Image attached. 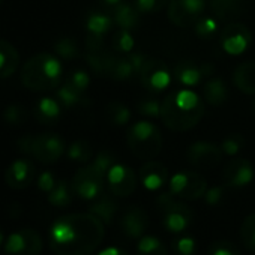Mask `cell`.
<instances>
[{
	"instance_id": "cell-1",
	"label": "cell",
	"mask_w": 255,
	"mask_h": 255,
	"mask_svg": "<svg viewBox=\"0 0 255 255\" xmlns=\"http://www.w3.org/2000/svg\"><path fill=\"white\" fill-rule=\"evenodd\" d=\"M104 225L90 212L63 215L50 230V248L56 255H90L104 240Z\"/></svg>"
},
{
	"instance_id": "cell-2",
	"label": "cell",
	"mask_w": 255,
	"mask_h": 255,
	"mask_svg": "<svg viewBox=\"0 0 255 255\" xmlns=\"http://www.w3.org/2000/svg\"><path fill=\"white\" fill-rule=\"evenodd\" d=\"M204 99L189 89L170 92L161 104V119L168 129L186 132L204 116Z\"/></svg>"
},
{
	"instance_id": "cell-3",
	"label": "cell",
	"mask_w": 255,
	"mask_h": 255,
	"mask_svg": "<svg viewBox=\"0 0 255 255\" xmlns=\"http://www.w3.org/2000/svg\"><path fill=\"white\" fill-rule=\"evenodd\" d=\"M63 74L59 59L48 53L36 54L29 59L21 69L23 84L33 92H45L60 84Z\"/></svg>"
},
{
	"instance_id": "cell-4",
	"label": "cell",
	"mask_w": 255,
	"mask_h": 255,
	"mask_svg": "<svg viewBox=\"0 0 255 255\" xmlns=\"http://www.w3.org/2000/svg\"><path fill=\"white\" fill-rule=\"evenodd\" d=\"M126 143L131 152L140 158L150 161L162 150V135L159 128L153 122H135L126 134Z\"/></svg>"
},
{
	"instance_id": "cell-5",
	"label": "cell",
	"mask_w": 255,
	"mask_h": 255,
	"mask_svg": "<svg viewBox=\"0 0 255 255\" xmlns=\"http://www.w3.org/2000/svg\"><path fill=\"white\" fill-rule=\"evenodd\" d=\"M156 206L162 215L165 228L171 233L185 231L194 221V210L171 192L161 194L156 200Z\"/></svg>"
},
{
	"instance_id": "cell-6",
	"label": "cell",
	"mask_w": 255,
	"mask_h": 255,
	"mask_svg": "<svg viewBox=\"0 0 255 255\" xmlns=\"http://www.w3.org/2000/svg\"><path fill=\"white\" fill-rule=\"evenodd\" d=\"M105 179L107 176L99 168H96L93 164H89L75 173L71 186L74 189V194L80 198L95 200L99 194H102Z\"/></svg>"
},
{
	"instance_id": "cell-7",
	"label": "cell",
	"mask_w": 255,
	"mask_h": 255,
	"mask_svg": "<svg viewBox=\"0 0 255 255\" xmlns=\"http://www.w3.org/2000/svg\"><path fill=\"white\" fill-rule=\"evenodd\" d=\"M168 183L170 192L182 200H200L207 191V180L195 171H179Z\"/></svg>"
},
{
	"instance_id": "cell-8",
	"label": "cell",
	"mask_w": 255,
	"mask_h": 255,
	"mask_svg": "<svg viewBox=\"0 0 255 255\" xmlns=\"http://www.w3.org/2000/svg\"><path fill=\"white\" fill-rule=\"evenodd\" d=\"M206 0H170L168 18L177 27L194 26L204 14Z\"/></svg>"
},
{
	"instance_id": "cell-9",
	"label": "cell",
	"mask_w": 255,
	"mask_h": 255,
	"mask_svg": "<svg viewBox=\"0 0 255 255\" xmlns=\"http://www.w3.org/2000/svg\"><path fill=\"white\" fill-rule=\"evenodd\" d=\"M138 77L143 87L152 93H159L165 90L171 83V74L167 63L161 59L150 57V56L146 60L144 66L141 68Z\"/></svg>"
},
{
	"instance_id": "cell-10",
	"label": "cell",
	"mask_w": 255,
	"mask_h": 255,
	"mask_svg": "<svg viewBox=\"0 0 255 255\" xmlns=\"http://www.w3.org/2000/svg\"><path fill=\"white\" fill-rule=\"evenodd\" d=\"M252 42V35L245 24L228 23L219 33L221 48L230 56H240Z\"/></svg>"
},
{
	"instance_id": "cell-11",
	"label": "cell",
	"mask_w": 255,
	"mask_h": 255,
	"mask_svg": "<svg viewBox=\"0 0 255 255\" xmlns=\"http://www.w3.org/2000/svg\"><path fill=\"white\" fill-rule=\"evenodd\" d=\"M42 246V237L36 230L23 228L8 237L5 251L9 255H39Z\"/></svg>"
},
{
	"instance_id": "cell-12",
	"label": "cell",
	"mask_w": 255,
	"mask_h": 255,
	"mask_svg": "<svg viewBox=\"0 0 255 255\" xmlns=\"http://www.w3.org/2000/svg\"><path fill=\"white\" fill-rule=\"evenodd\" d=\"M65 152V141L51 132L33 135L30 156L38 159L42 164H54L57 162Z\"/></svg>"
},
{
	"instance_id": "cell-13",
	"label": "cell",
	"mask_w": 255,
	"mask_h": 255,
	"mask_svg": "<svg viewBox=\"0 0 255 255\" xmlns=\"http://www.w3.org/2000/svg\"><path fill=\"white\" fill-rule=\"evenodd\" d=\"M137 174L132 168L123 164H114L107 174V185L110 194L114 197H129L137 189Z\"/></svg>"
},
{
	"instance_id": "cell-14",
	"label": "cell",
	"mask_w": 255,
	"mask_h": 255,
	"mask_svg": "<svg viewBox=\"0 0 255 255\" xmlns=\"http://www.w3.org/2000/svg\"><path fill=\"white\" fill-rule=\"evenodd\" d=\"M221 146H216L209 141H195L188 147L186 158L191 165L200 170H212L218 167L222 159Z\"/></svg>"
},
{
	"instance_id": "cell-15",
	"label": "cell",
	"mask_w": 255,
	"mask_h": 255,
	"mask_svg": "<svg viewBox=\"0 0 255 255\" xmlns=\"http://www.w3.org/2000/svg\"><path fill=\"white\" fill-rule=\"evenodd\" d=\"M119 224L128 239H141L149 227V215L140 206H129L123 210Z\"/></svg>"
},
{
	"instance_id": "cell-16",
	"label": "cell",
	"mask_w": 255,
	"mask_h": 255,
	"mask_svg": "<svg viewBox=\"0 0 255 255\" xmlns=\"http://www.w3.org/2000/svg\"><path fill=\"white\" fill-rule=\"evenodd\" d=\"M254 179V168L248 159L236 158L222 170V182L227 188H243Z\"/></svg>"
},
{
	"instance_id": "cell-17",
	"label": "cell",
	"mask_w": 255,
	"mask_h": 255,
	"mask_svg": "<svg viewBox=\"0 0 255 255\" xmlns=\"http://www.w3.org/2000/svg\"><path fill=\"white\" fill-rule=\"evenodd\" d=\"M213 74V65H198L192 60H180L173 68V75L185 87H194L201 83L204 77Z\"/></svg>"
},
{
	"instance_id": "cell-18",
	"label": "cell",
	"mask_w": 255,
	"mask_h": 255,
	"mask_svg": "<svg viewBox=\"0 0 255 255\" xmlns=\"http://www.w3.org/2000/svg\"><path fill=\"white\" fill-rule=\"evenodd\" d=\"M140 180L149 191H158L170 182L168 168L158 161H147L140 168Z\"/></svg>"
},
{
	"instance_id": "cell-19",
	"label": "cell",
	"mask_w": 255,
	"mask_h": 255,
	"mask_svg": "<svg viewBox=\"0 0 255 255\" xmlns=\"http://www.w3.org/2000/svg\"><path fill=\"white\" fill-rule=\"evenodd\" d=\"M35 165L29 159H18L6 170V183L12 189H26L35 179Z\"/></svg>"
},
{
	"instance_id": "cell-20",
	"label": "cell",
	"mask_w": 255,
	"mask_h": 255,
	"mask_svg": "<svg viewBox=\"0 0 255 255\" xmlns=\"http://www.w3.org/2000/svg\"><path fill=\"white\" fill-rule=\"evenodd\" d=\"M141 15L143 14L137 9V6L134 3H128V2H122L111 12L114 24L122 30H129V32L140 26Z\"/></svg>"
},
{
	"instance_id": "cell-21",
	"label": "cell",
	"mask_w": 255,
	"mask_h": 255,
	"mask_svg": "<svg viewBox=\"0 0 255 255\" xmlns=\"http://www.w3.org/2000/svg\"><path fill=\"white\" fill-rule=\"evenodd\" d=\"M117 209H119V204L114 200V195L102 192L95 200H92L89 212L93 213L95 216H98L105 225H108V224L113 222V218H114Z\"/></svg>"
},
{
	"instance_id": "cell-22",
	"label": "cell",
	"mask_w": 255,
	"mask_h": 255,
	"mask_svg": "<svg viewBox=\"0 0 255 255\" xmlns=\"http://www.w3.org/2000/svg\"><path fill=\"white\" fill-rule=\"evenodd\" d=\"M209 8L215 18L231 23L242 14V0H209Z\"/></svg>"
},
{
	"instance_id": "cell-23",
	"label": "cell",
	"mask_w": 255,
	"mask_h": 255,
	"mask_svg": "<svg viewBox=\"0 0 255 255\" xmlns=\"http://www.w3.org/2000/svg\"><path fill=\"white\" fill-rule=\"evenodd\" d=\"M234 86L246 93L255 95V62H243L233 72Z\"/></svg>"
},
{
	"instance_id": "cell-24",
	"label": "cell",
	"mask_w": 255,
	"mask_h": 255,
	"mask_svg": "<svg viewBox=\"0 0 255 255\" xmlns=\"http://www.w3.org/2000/svg\"><path fill=\"white\" fill-rule=\"evenodd\" d=\"M33 114L38 122L45 125H53L60 119L62 104L53 98H42L36 102Z\"/></svg>"
},
{
	"instance_id": "cell-25",
	"label": "cell",
	"mask_w": 255,
	"mask_h": 255,
	"mask_svg": "<svg viewBox=\"0 0 255 255\" xmlns=\"http://www.w3.org/2000/svg\"><path fill=\"white\" fill-rule=\"evenodd\" d=\"M20 63L18 51L12 44L5 39H0V78L11 77Z\"/></svg>"
},
{
	"instance_id": "cell-26",
	"label": "cell",
	"mask_w": 255,
	"mask_h": 255,
	"mask_svg": "<svg viewBox=\"0 0 255 255\" xmlns=\"http://www.w3.org/2000/svg\"><path fill=\"white\" fill-rule=\"evenodd\" d=\"M228 98V87L225 81L219 77H213L203 84V99L213 105H222Z\"/></svg>"
},
{
	"instance_id": "cell-27",
	"label": "cell",
	"mask_w": 255,
	"mask_h": 255,
	"mask_svg": "<svg viewBox=\"0 0 255 255\" xmlns=\"http://www.w3.org/2000/svg\"><path fill=\"white\" fill-rule=\"evenodd\" d=\"M114 21L111 15H107L104 12H92L86 18V30L87 36H93L98 39H104L108 32L111 30Z\"/></svg>"
},
{
	"instance_id": "cell-28",
	"label": "cell",
	"mask_w": 255,
	"mask_h": 255,
	"mask_svg": "<svg viewBox=\"0 0 255 255\" xmlns=\"http://www.w3.org/2000/svg\"><path fill=\"white\" fill-rule=\"evenodd\" d=\"M114 54L108 53L105 48L102 50H86V60L90 69L99 77H108L110 66L114 60Z\"/></svg>"
},
{
	"instance_id": "cell-29",
	"label": "cell",
	"mask_w": 255,
	"mask_h": 255,
	"mask_svg": "<svg viewBox=\"0 0 255 255\" xmlns=\"http://www.w3.org/2000/svg\"><path fill=\"white\" fill-rule=\"evenodd\" d=\"M57 101L62 104L65 108H74L78 105H86L89 101L84 96V92L72 86L69 81H66L63 86L59 87L57 90Z\"/></svg>"
},
{
	"instance_id": "cell-30",
	"label": "cell",
	"mask_w": 255,
	"mask_h": 255,
	"mask_svg": "<svg viewBox=\"0 0 255 255\" xmlns=\"http://www.w3.org/2000/svg\"><path fill=\"white\" fill-rule=\"evenodd\" d=\"M132 75H137L135 68L132 65V62L129 60V57H114L110 71H108V77L117 81H125L129 80Z\"/></svg>"
},
{
	"instance_id": "cell-31",
	"label": "cell",
	"mask_w": 255,
	"mask_h": 255,
	"mask_svg": "<svg viewBox=\"0 0 255 255\" xmlns=\"http://www.w3.org/2000/svg\"><path fill=\"white\" fill-rule=\"evenodd\" d=\"M72 197H74L72 186L66 180H57L56 186L48 194V201H50V204H53L56 207H66L71 204Z\"/></svg>"
},
{
	"instance_id": "cell-32",
	"label": "cell",
	"mask_w": 255,
	"mask_h": 255,
	"mask_svg": "<svg viewBox=\"0 0 255 255\" xmlns=\"http://www.w3.org/2000/svg\"><path fill=\"white\" fill-rule=\"evenodd\" d=\"M105 114H107V119L110 120V123H113L116 126L126 125L132 117V113H131L129 107H126L125 104H122L119 101L110 102L107 105V108H105Z\"/></svg>"
},
{
	"instance_id": "cell-33",
	"label": "cell",
	"mask_w": 255,
	"mask_h": 255,
	"mask_svg": "<svg viewBox=\"0 0 255 255\" xmlns=\"http://www.w3.org/2000/svg\"><path fill=\"white\" fill-rule=\"evenodd\" d=\"M137 255H168V249L158 237L143 236L137 246Z\"/></svg>"
},
{
	"instance_id": "cell-34",
	"label": "cell",
	"mask_w": 255,
	"mask_h": 255,
	"mask_svg": "<svg viewBox=\"0 0 255 255\" xmlns=\"http://www.w3.org/2000/svg\"><path fill=\"white\" fill-rule=\"evenodd\" d=\"M134 47H135V41L129 30L119 29V32H116L114 36L111 38V48L116 53L129 54V53H132Z\"/></svg>"
},
{
	"instance_id": "cell-35",
	"label": "cell",
	"mask_w": 255,
	"mask_h": 255,
	"mask_svg": "<svg viewBox=\"0 0 255 255\" xmlns=\"http://www.w3.org/2000/svg\"><path fill=\"white\" fill-rule=\"evenodd\" d=\"M93 156V149L87 141H74L69 149H68V158L74 162H80V164H86L92 159Z\"/></svg>"
},
{
	"instance_id": "cell-36",
	"label": "cell",
	"mask_w": 255,
	"mask_h": 255,
	"mask_svg": "<svg viewBox=\"0 0 255 255\" xmlns=\"http://www.w3.org/2000/svg\"><path fill=\"white\" fill-rule=\"evenodd\" d=\"M240 240L248 251H255V213L243 219L240 225Z\"/></svg>"
},
{
	"instance_id": "cell-37",
	"label": "cell",
	"mask_w": 255,
	"mask_h": 255,
	"mask_svg": "<svg viewBox=\"0 0 255 255\" xmlns=\"http://www.w3.org/2000/svg\"><path fill=\"white\" fill-rule=\"evenodd\" d=\"M194 32L200 39H212L218 33V21L213 17H201L194 24Z\"/></svg>"
},
{
	"instance_id": "cell-38",
	"label": "cell",
	"mask_w": 255,
	"mask_h": 255,
	"mask_svg": "<svg viewBox=\"0 0 255 255\" xmlns=\"http://www.w3.org/2000/svg\"><path fill=\"white\" fill-rule=\"evenodd\" d=\"M54 51L65 60H72L80 56V48L74 38H60L54 45Z\"/></svg>"
},
{
	"instance_id": "cell-39",
	"label": "cell",
	"mask_w": 255,
	"mask_h": 255,
	"mask_svg": "<svg viewBox=\"0 0 255 255\" xmlns=\"http://www.w3.org/2000/svg\"><path fill=\"white\" fill-rule=\"evenodd\" d=\"M3 119L9 125L20 126V125L26 123V120L29 119V111H27V108L24 105L12 104V105H9V107L5 108Z\"/></svg>"
},
{
	"instance_id": "cell-40",
	"label": "cell",
	"mask_w": 255,
	"mask_h": 255,
	"mask_svg": "<svg viewBox=\"0 0 255 255\" xmlns=\"http://www.w3.org/2000/svg\"><path fill=\"white\" fill-rule=\"evenodd\" d=\"M161 104L156 98L149 96V98H143L138 104H137V110L140 114L147 116V117H161Z\"/></svg>"
},
{
	"instance_id": "cell-41",
	"label": "cell",
	"mask_w": 255,
	"mask_h": 255,
	"mask_svg": "<svg viewBox=\"0 0 255 255\" xmlns=\"http://www.w3.org/2000/svg\"><path fill=\"white\" fill-rule=\"evenodd\" d=\"M134 5L141 14L150 15L162 11L168 5V0H134Z\"/></svg>"
},
{
	"instance_id": "cell-42",
	"label": "cell",
	"mask_w": 255,
	"mask_h": 255,
	"mask_svg": "<svg viewBox=\"0 0 255 255\" xmlns=\"http://www.w3.org/2000/svg\"><path fill=\"white\" fill-rule=\"evenodd\" d=\"M243 147V138L239 134H231L221 143V150L227 156H236Z\"/></svg>"
},
{
	"instance_id": "cell-43",
	"label": "cell",
	"mask_w": 255,
	"mask_h": 255,
	"mask_svg": "<svg viewBox=\"0 0 255 255\" xmlns=\"http://www.w3.org/2000/svg\"><path fill=\"white\" fill-rule=\"evenodd\" d=\"M209 254L210 255H239V251H237V248L231 242H228V240H218V242L210 245Z\"/></svg>"
},
{
	"instance_id": "cell-44",
	"label": "cell",
	"mask_w": 255,
	"mask_h": 255,
	"mask_svg": "<svg viewBox=\"0 0 255 255\" xmlns=\"http://www.w3.org/2000/svg\"><path fill=\"white\" fill-rule=\"evenodd\" d=\"M92 164H93L96 168H99V170L107 176L108 171H110V168H111L116 162H114V158H113V155H111L110 152L102 150V152H99V153L95 156V159H93Z\"/></svg>"
},
{
	"instance_id": "cell-45",
	"label": "cell",
	"mask_w": 255,
	"mask_h": 255,
	"mask_svg": "<svg viewBox=\"0 0 255 255\" xmlns=\"http://www.w3.org/2000/svg\"><path fill=\"white\" fill-rule=\"evenodd\" d=\"M173 248L177 255H192L195 252V240L192 237H179Z\"/></svg>"
},
{
	"instance_id": "cell-46",
	"label": "cell",
	"mask_w": 255,
	"mask_h": 255,
	"mask_svg": "<svg viewBox=\"0 0 255 255\" xmlns=\"http://www.w3.org/2000/svg\"><path fill=\"white\" fill-rule=\"evenodd\" d=\"M68 81H69L72 86H75L77 89L86 92L87 87H89V83H90V77H89V74H87L86 71L77 69V71H72V72H71Z\"/></svg>"
},
{
	"instance_id": "cell-47",
	"label": "cell",
	"mask_w": 255,
	"mask_h": 255,
	"mask_svg": "<svg viewBox=\"0 0 255 255\" xmlns=\"http://www.w3.org/2000/svg\"><path fill=\"white\" fill-rule=\"evenodd\" d=\"M56 183H57V180H56L54 174L50 173V171L42 173V174L39 176V179H38V186H39V189L44 191V192H47V194H50V192L53 191V188L56 186Z\"/></svg>"
},
{
	"instance_id": "cell-48",
	"label": "cell",
	"mask_w": 255,
	"mask_h": 255,
	"mask_svg": "<svg viewBox=\"0 0 255 255\" xmlns=\"http://www.w3.org/2000/svg\"><path fill=\"white\" fill-rule=\"evenodd\" d=\"M222 197H224V189L221 186H213V188H207V191H206L203 198H204V201L207 204L216 206V204L221 203Z\"/></svg>"
},
{
	"instance_id": "cell-49",
	"label": "cell",
	"mask_w": 255,
	"mask_h": 255,
	"mask_svg": "<svg viewBox=\"0 0 255 255\" xmlns=\"http://www.w3.org/2000/svg\"><path fill=\"white\" fill-rule=\"evenodd\" d=\"M32 141H33V135H24L18 140V149L24 153L30 156V150H32Z\"/></svg>"
},
{
	"instance_id": "cell-50",
	"label": "cell",
	"mask_w": 255,
	"mask_h": 255,
	"mask_svg": "<svg viewBox=\"0 0 255 255\" xmlns=\"http://www.w3.org/2000/svg\"><path fill=\"white\" fill-rule=\"evenodd\" d=\"M122 2H123V0H101V6H102L105 11L113 12Z\"/></svg>"
},
{
	"instance_id": "cell-51",
	"label": "cell",
	"mask_w": 255,
	"mask_h": 255,
	"mask_svg": "<svg viewBox=\"0 0 255 255\" xmlns=\"http://www.w3.org/2000/svg\"><path fill=\"white\" fill-rule=\"evenodd\" d=\"M98 255H129V254H128L126 251H123V249H120V248L113 246V248H107V249L101 251Z\"/></svg>"
},
{
	"instance_id": "cell-52",
	"label": "cell",
	"mask_w": 255,
	"mask_h": 255,
	"mask_svg": "<svg viewBox=\"0 0 255 255\" xmlns=\"http://www.w3.org/2000/svg\"><path fill=\"white\" fill-rule=\"evenodd\" d=\"M3 239H5V236H3V231H2V228H0V246H2V243H3Z\"/></svg>"
},
{
	"instance_id": "cell-53",
	"label": "cell",
	"mask_w": 255,
	"mask_h": 255,
	"mask_svg": "<svg viewBox=\"0 0 255 255\" xmlns=\"http://www.w3.org/2000/svg\"><path fill=\"white\" fill-rule=\"evenodd\" d=\"M252 108H254V111H255V98H254V101H252Z\"/></svg>"
},
{
	"instance_id": "cell-54",
	"label": "cell",
	"mask_w": 255,
	"mask_h": 255,
	"mask_svg": "<svg viewBox=\"0 0 255 255\" xmlns=\"http://www.w3.org/2000/svg\"><path fill=\"white\" fill-rule=\"evenodd\" d=\"M0 2H2V0H0Z\"/></svg>"
}]
</instances>
